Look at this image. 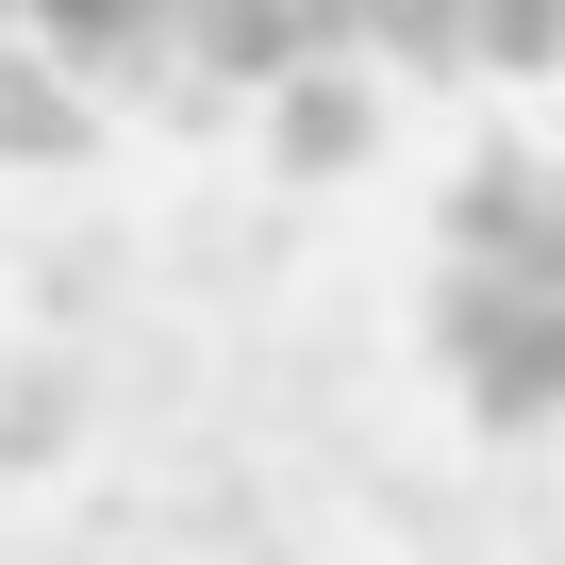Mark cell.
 <instances>
[{"instance_id": "6da1fadb", "label": "cell", "mask_w": 565, "mask_h": 565, "mask_svg": "<svg viewBox=\"0 0 565 565\" xmlns=\"http://www.w3.org/2000/svg\"><path fill=\"white\" fill-rule=\"evenodd\" d=\"M366 150H383V84H366L350 51H300V67L266 84V167H282V183H350Z\"/></svg>"}, {"instance_id": "7a4b0ae2", "label": "cell", "mask_w": 565, "mask_h": 565, "mask_svg": "<svg viewBox=\"0 0 565 565\" xmlns=\"http://www.w3.org/2000/svg\"><path fill=\"white\" fill-rule=\"evenodd\" d=\"M449 383H466V416H482V433H548V416H565V282H515L499 333H482Z\"/></svg>"}, {"instance_id": "3957f363", "label": "cell", "mask_w": 565, "mask_h": 565, "mask_svg": "<svg viewBox=\"0 0 565 565\" xmlns=\"http://www.w3.org/2000/svg\"><path fill=\"white\" fill-rule=\"evenodd\" d=\"M183 51H200V84H282V67H300V51H333V18H317V0H183Z\"/></svg>"}, {"instance_id": "277c9868", "label": "cell", "mask_w": 565, "mask_h": 565, "mask_svg": "<svg viewBox=\"0 0 565 565\" xmlns=\"http://www.w3.org/2000/svg\"><path fill=\"white\" fill-rule=\"evenodd\" d=\"M0 167H84V67L34 34H0Z\"/></svg>"}, {"instance_id": "5b68a950", "label": "cell", "mask_w": 565, "mask_h": 565, "mask_svg": "<svg viewBox=\"0 0 565 565\" xmlns=\"http://www.w3.org/2000/svg\"><path fill=\"white\" fill-rule=\"evenodd\" d=\"M383 67L399 84H466L482 67V0H383Z\"/></svg>"}, {"instance_id": "8992f818", "label": "cell", "mask_w": 565, "mask_h": 565, "mask_svg": "<svg viewBox=\"0 0 565 565\" xmlns=\"http://www.w3.org/2000/svg\"><path fill=\"white\" fill-rule=\"evenodd\" d=\"M84 433V399H67V366H18V383H0V466H51Z\"/></svg>"}, {"instance_id": "52a82bcc", "label": "cell", "mask_w": 565, "mask_h": 565, "mask_svg": "<svg viewBox=\"0 0 565 565\" xmlns=\"http://www.w3.org/2000/svg\"><path fill=\"white\" fill-rule=\"evenodd\" d=\"M482 67L499 84H548L565 67V0H482Z\"/></svg>"}, {"instance_id": "ba28073f", "label": "cell", "mask_w": 565, "mask_h": 565, "mask_svg": "<svg viewBox=\"0 0 565 565\" xmlns=\"http://www.w3.org/2000/svg\"><path fill=\"white\" fill-rule=\"evenodd\" d=\"M18 18H34V0H0V34H18Z\"/></svg>"}, {"instance_id": "9c48e42d", "label": "cell", "mask_w": 565, "mask_h": 565, "mask_svg": "<svg viewBox=\"0 0 565 565\" xmlns=\"http://www.w3.org/2000/svg\"><path fill=\"white\" fill-rule=\"evenodd\" d=\"M548 200H565V167H548Z\"/></svg>"}]
</instances>
